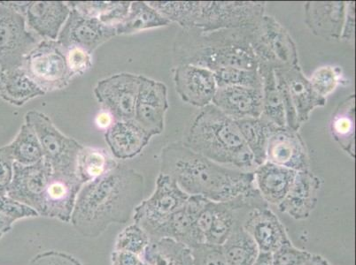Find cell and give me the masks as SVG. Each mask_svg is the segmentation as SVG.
Instances as JSON below:
<instances>
[{
	"label": "cell",
	"instance_id": "obj_22",
	"mask_svg": "<svg viewBox=\"0 0 356 265\" xmlns=\"http://www.w3.org/2000/svg\"><path fill=\"white\" fill-rule=\"evenodd\" d=\"M70 11L67 2L31 1L25 14L26 24L43 40L56 41Z\"/></svg>",
	"mask_w": 356,
	"mask_h": 265
},
{
	"label": "cell",
	"instance_id": "obj_49",
	"mask_svg": "<svg viewBox=\"0 0 356 265\" xmlns=\"http://www.w3.org/2000/svg\"><path fill=\"white\" fill-rule=\"evenodd\" d=\"M115 121L114 117L108 112L105 111V110H102L96 116L95 119L96 125L98 126V128L105 131L108 130Z\"/></svg>",
	"mask_w": 356,
	"mask_h": 265
},
{
	"label": "cell",
	"instance_id": "obj_39",
	"mask_svg": "<svg viewBox=\"0 0 356 265\" xmlns=\"http://www.w3.org/2000/svg\"><path fill=\"white\" fill-rule=\"evenodd\" d=\"M213 73L218 88H222V87L262 88V77L259 70L225 67V69L216 70Z\"/></svg>",
	"mask_w": 356,
	"mask_h": 265
},
{
	"label": "cell",
	"instance_id": "obj_43",
	"mask_svg": "<svg viewBox=\"0 0 356 265\" xmlns=\"http://www.w3.org/2000/svg\"><path fill=\"white\" fill-rule=\"evenodd\" d=\"M194 265H229L222 246L203 243L192 250Z\"/></svg>",
	"mask_w": 356,
	"mask_h": 265
},
{
	"label": "cell",
	"instance_id": "obj_25",
	"mask_svg": "<svg viewBox=\"0 0 356 265\" xmlns=\"http://www.w3.org/2000/svg\"><path fill=\"white\" fill-rule=\"evenodd\" d=\"M207 200L202 196H190L186 205L175 213L161 229L158 240L163 238L173 239L187 246L191 250L203 244L197 231L196 222Z\"/></svg>",
	"mask_w": 356,
	"mask_h": 265
},
{
	"label": "cell",
	"instance_id": "obj_37",
	"mask_svg": "<svg viewBox=\"0 0 356 265\" xmlns=\"http://www.w3.org/2000/svg\"><path fill=\"white\" fill-rule=\"evenodd\" d=\"M149 5L160 12L166 20L176 22L188 30L193 27L198 11L199 1H148Z\"/></svg>",
	"mask_w": 356,
	"mask_h": 265
},
{
	"label": "cell",
	"instance_id": "obj_20",
	"mask_svg": "<svg viewBox=\"0 0 356 265\" xmlns=\"http://www.w3.org/2000/svg\"><path fill=\"white\" fill-rule=\"evenodd\" d=\"M322 180L310 171L297 172L292 187L278 210L296 221H306L318 203Z\"/></svg>",
	"mask_w": 356,
	"mask_h": 265
},
{
	"label": "cell",
	"instance_id": "obj_10",
	"mask_svg": "<svg viewBox=\"0 0 356 265\" xmlns=\"http://www.w3.org/2000/svg\"><path fill=\"white\" fill-rule=\"evenodd\" d=\"M25 121L34 129L44 160L49 163L53 172L76 173L77 157L83 145L63 134L43 112H29Z\"/></svg>",
	"mask_w": 356,
	"mask_h": 265
},
{
	"label": "cell",
	"instance_id": "obj_29",
	"mask_svg": "<svg viewBox=\"0 0 356 265\" xmlns=\"http://www.w3.org/2000/svg\"><path fill=\"white\" fill-rule=\"evenodd\" d=\"M44 94L22 67L2 72L0 79V98L10 105L22 106Z\"/></svg>",
	"mask_w": 356,
	"mask_h": 265
},
{
	"label": "cell",
	"instance_id": "obj_52",
	"mask_svg": "<svg viewBox=\"0 0 356 265\" xmlns=\"http://www.w3.org/2000/svg\"><path fill=\"white\" fill-rule=\"evenodd\" d=\"M139 265H147V264L144 263L143 260H142L141 264Z\"/></svg>",
	"mask_w": 356,
	"mask_h": 265
},
{
	"label": "cell",
	"instance_id": "obj_23",
	"mask_svg": "<svg viewBox=\"0 0 356 265\" xmlns=\"http://www.w3.org/2000/svg\"><path fill=\"white\" fill-rule=\"evenodd\" d=\"M346 2H307L305 24L316 37L327 41L341 40Z\"/></svg>",
	"mask_w": 356,
	"mask_h": 265
},
{
	"label": "cell",
	"instance_id": "obj_31",
	"mask_svg": "<svg viewBox=\"0 0 356 265\" xmlns=\"http://www.w3.org/2000/svg\"><path fill=\"white\" fill-rule=\"evenodd\" d=\"M141 258L147 265H194L192 250L170 238L151 241Z\"/></svg>",
	"mask_w": 356,
	"mask_h": 265
},
{
	"label": "cell",
	"instance_id": "obj_14",
	"mask_svg": "<svg viewBox=\"0 0 356 265\" xmlns=\"http://www.w3.org/2000/svg\"><path fill=\"white\" fill-rule=\"evenodd\" d=\"M82 187L76 173L53 172L42 197L38 215L70 223Z\"/></svg>",
	"mask_w": 356,
	"mask_h": 265
},
{
	"label": "cell",
	"instance_id": "obj_41",
	"mask_svg": "<svg viewBox=\"0 0 356 265\" xmlns=\"http://www.w3.org/2000/svg\"><path fill=\"white\" fill-rule=\"evenodd\" d=\"M309 80L314 90L322 98L326 99L342 83L341 69L333 66L318 67L314 71Z\"/></svg>",
	"mask_w": 356,
	"mask_h": 265
},
{
	"label": "cell",
	"instance_id": "obj_21",
	"mask_svg": "<svg viewBox=\"0 0 356 265\" xmlns=\"http://www.w3.org/2000/svg\"><path fill=\"white\" fill-rule=\"evenodd\" d=\"M262 88L222 87L218 88L212 105L233 121L259 118L262 114Z\"/></svg>",
	"mask_w": 356,
	"mask_h": 265
},
{
	"label": "cell",
	"instance_id": "obj_38",
	"mask_svg": "<svg viewBox=\"0 0 356 265\" xmlns=\"http://www.w3.org/2000/svg\"><path fill=\"white\" fill-rule=\"evenodd\" d=\"M40 216L31 207L11 198L0 196V239L12 230L15 222Z\"/></svg>",
	"mask_w": 356,
	"mask_h": 265
},
{
	"label": "cell",
	"instance_id": "obj_3",
	"mask_svg": "<svg viewBox=\"0 0 356 265\" xmlns=\"http://www.w3.org/2000/svg\"><path fill=\"white\" fill-rule=\"evenodd\" d=\"M254 27L202 32L184 30L174 42V60L215 72L225 67L258 70L259 63L252 46Z\"/></svg>",
	"mask_w": 356,
	"mask_h": 265
},
{
	"label": "cell",
	"instance_id": "obj_24",
	"mask_svg": "<svg viewBox=\"0 0 356 265\" xmlns=\"http://www.w3.org/2000/svg\"><path fill=\"white\" fill-rule=\"evenodd\" d=\"M153 135L134 119L113 123L105 132V140L113 156L118 160H131L142 153Z\"/></svg>",
	"mask_w": 356,
	"mask_h": 265
},
{
	"label": "cell",
	"instance_id": "obj_27",
	"mask_svg": "<svg viewBox=\"0 0 356 265\" xmlns=\"http://www.w3.org/2000/svg\"><path fill=\"white\" fill-rule=\"evenodd\" d=\"M297 172L266 162L254 170V185L268 205H280L292 187Z\"/></svg>",
	"mask_w": 356,
	"mask_h": 265
},
{
	"label": "cell",
	"instance_id": "obj_12",
	"mask_svg": "<svg viewBox=\"0 0 356 265\" xmlns=\"http://www.w3.org/2000/svg\"><path fill=\"white\" fill-rule=\"evenodd\" d=\"M141 76L129 73L116 74L99 80L95 95L102 110L108 112L115 121L134 119Z\"/></svg>",
	"mask_w": 356,
	"mask_h": 265
},
{
	"label": "cell",
	"instance_id": "obj_26",
	"mask_svg": "<svg viewBox=\"0 0 356 265\" xmlns=\"http://www.w3.org/2000/svg\"><path fill=\"white\" fill-rule=\"evenodd\" d=\"M283 79L297 113L298 121L302 126L309 121L310 113L326 105V99L314 90L309 80L304 76L300 67L275 70Z\"/></svg>",
	"mask_w": 356,
	"mask_h": 265
},
{
	"label": "cell",
	"instance_id": "obj_48",
	"mask_svg": "<svg viewBox=\"0 0 356 265\" xmlns=\"http://www.w3.org/2000/svg\"><path fill=\"white\" fill-rule=\"evenodd\" d=\"M140 257L128 251L114 250L111 254L112 265H139Z\"/></svg>",
	"mask_w": 356,
	"mask_h": 265
},
{
	"label": "cell",
	"instance_id": "obj_1",
	"mask_svg": "<svg viewBox=\"0 0 356 265\" xmlns=\"http://www.w3.org/2000/svg\"><path fill=\"white\" fill-rule=\"evenodd\" d=\"M144 177L120 166L84 184L77 196L70 222L84 237L95 239L113 224H126L144 195Z\"/></svg>",
	"mask_w": 356,
	"mask_h": 265
},
{
	"label": "cell",
	"instance_id": "obj_42",
	"mask_svg": "<svg viewBox=\"0 0 356 265\" xmlns=\"http://www.w3.org/2000/svg\"><path fill=\"white\" fill-rule=\"evenodd\" d=\"M312 255L309 251L296 248L290 241L271 254V261L273 265H304Z\"/></svg>",
	"mask_w": 356,
	"mask_h": 265
},
{
	"label": "cell",
	"instance_id": "obj_53",
	"mask_svg": "<svg viewBox=\"0 0 356 265\" xmlns=\"http://www.w3.org/2000/svg\"><path fill=\"white\" fill-rule=\"evenodd\" d=\"M1 76H2V70H1V69H0V79H1Z\"/></svg>",
	"mask_w": 356,
	"mask_h": 265
},
{
	"label": "cell",
	"instance_id": "obj_50",
	"mask_svg": "<svg viewBox=\"0 0 356 265\" xmlns=\"http://www.w3.org/2000/svg\"><path fill=\"white\" fill-rule=\"evenodd\" d=\"M329 264L326 258L322 257V255L312 254L304 265H328Z\"/></svg>",
	"mask_w": 356,
	"mask_h": 265
},
{
	"label": "cell",
	"instance_id": "obj_13",
	"mask_svg": "<svg viewBox=\"0 0 356 265\" xmlns=\"http://www.w3.org/2000/svg\"><path fill=\"white\" fill-rule=\"evenodd\" d=\"M115 35V28L109 27L98 19L87 17L74 9H71L69 18L61 28L57 42L64 50L79 47L92 54Z\"/></svg>",
	"mask_w": 356,
	"mask_h": 265
},
{
	"label": "cell",
	"instance_id": "obj_8",
	"mask_svg": "<svg viewBox=\"0 0 356 265\" xmlns=\"http://www.w3.org/2000/svg\"><path fill=\"white\" fill-rule=\"evenodd\" d=\"M265 10L266 2L199 1L192 28L202 32H213L252 28L261 22Z\"/></svg>",
	"mask_w": 356,
	"mask_h": 265
},
{
	"label": "cell",
	"instance_id": "obj_54",
	"mask_svg": "<svg viewBox=\"0 0 356 265\" xmlns=\"http://www.w3.org/2000/svg\"><path fill=\"white\" fill-rule=\"evenodd\" d=\"M328 265H332V264H329Z\"/></svg>",
	"mask_w": 356,
	"mask_h": 265
},
{
	"label": "cell",
	"instance_id": "obj_40",
	"mask_svg": "<svg viewBox=\"0 0 356 265\" xmlns=\"http://www.w3.org/2000/svg\"><path fill=\"white\" fill-rule=\"evenodd\" d=\"M149 243L150 238L147 232L140 226L134 224L127 226L118 235L114 250L128 251L142 257Z\"/></svg>",
	"mask_w": 356,
	"mask_h": 265
},
{
	"label": "cell",
	"instance_id": "obj_7",
	"mask_svg": "<svg viewBox=\"0 0 356 265\" xmlns=\"http://www.w3.org/2000/svg\"><path fill=\"white\" fill-rule=\"evenodd\" d=\"M252 46L259 67L275 70L300 67L296 42L273 16L265 15L252 32Z\"/></svg>",
	"mask_w": 356,
	"mask_h": 265
},
{
	"label": "cell",
	"instance_id": "obj_9",
	"mask_svg": "<svg viewBox=\"0 0 356 265\" xmlns=\"http://www.w3.org/2000/svg\"><path fill=\"white\" fill-rule=\"evenodd\" d=\"M22 67L44 93L63 89L74 78L66 51L57 40H41L25 58Z\"/></svg>",
	"mask_w": 356,
	"mask_h": 265
},
{
	"label": "cell",
	"instance_id": "obj_46",
	"mask_svg": "<svg viewBox=\"0 0 356 265\" xmlns=\"http://www.w3.org/2000/svg\"><path fill=\"white\" fill-rule=\"evenodd\" d=\"M29 265H83L70 254L60 251H45L32 258Z\"/></svg>",
	"mask_w": 356,
	"mask_h": 265
},
{
	"label": "cell",
	"instance_id": "obj_44",
	"mask_svg": "<svg viewBox=\"0 0 356 265\" xmlns=\"http://www.w3.org/2000/svg\"><path fill=\"white\" fill-rule=\"evenodd\" d=\"M66 51L67 62L74 77L83 76L92 67V54L79 47H71Z\"/></svg>",
	"mask_w": 356,
	"mask_h": 265
},
{
	"label": "cell",
	"instance_id": "obj_34",
	"mask_svg": "<svg viewBox=\"0 0 356 265\" xmlns=\"http://www.w3.org/2000/svg\"><path fill=\"white\" fill-rule=\"evenodd\" d=\"M229 265H254L260 250L243 225H238L222 245Z\"/></svg>",
	"mask_w": 356,
	"mask_h": 265
},
{
	"label": "cell",
	"instance_id": "obj_33",
	"mask_svg": "<svg viewBox=\"0 0 356 265\" xmlns=\"http://www.w3.org/2000/svg\"><path fill=\"white\" fill-rule=\"evenodd\" d=\"M170 22L152 8L147 2H131V8L124 21L116 26V35H131L138 32L165 27Z\"/></svg>",
	"mask_w": 356,
	"mask_h": 265
},
{
	"label": "cell",
	"instance_id": "obj_19",
	"mask_svg": "<svg viewBox=\"0 0 356 265\" xmlns=\"http://www.w3.org/2000/svg\"><path fill=\"white\" fill-rule=\"evenodd\" d=\"M243 228L254 239L261 253L273 254L283 245L292 241L283 223L268 205L251 210Z\"/></svg>",
	"mask_w": 356,
	"mask_h": 265
},
{
	"label": "cell",
	"instance_id": "obj_16",
	"mask_svg": "<svg viewBox=\"0 0 356 265\" xmlns=\"http://www.w3.org/2000/svg\"><path fill=\"white\" fill-rule=\"evenodd\" d=\"M174 80L177 92L184 103L200 109L212 105L218 89L212 71L193 65H178Z\"/></svg>",
	"mask_w": 356,
	"mask_h": 265
},
{
	"label": "cell",
	"instance_id": "obj_28",
	"mask_svg": "<svg viewBox=\"0 0 356 265\" xmlns=\"http://www.w3.org/2000/svg\"><path fill=\"white\" fill-rule=\"evenodd\" d=\"M330 132L337 144L353 160L355 158V96L339 103L330 121Z\"/></svg>",
	"mask_w": 356,
	"mask_h": 265
},
{
	"label": "cell",
	"instance_id": "obj_35",
	"mask_svg": "<svg viewBox=\"0 0 356 265\" xmlns=\"http://www.w3.org/2000/svg\"><path fill=\"white\" fill-rule=\"evenodd\" d=\"M262 77V117L275 123L278 127H286V112L282 96L278 89L275 71L266 67H259Z\"/></svg>",
	"mask_w": 356,
	"mask_h": 265
},
{
	"label": "cell",
	"instance_id": "obj_45",
	"mask_svg": "<svg viewBox=\"0 0 356 265\" xmlns=\"http://www.w3.org/2000/svg\"><path fill=\"white\" fill-rule=\"evenodd\" d=\"M15 160L8 145L0 147V196H8L13 177Z\"/></svg>",
	"mask_w": 356,
	"mask_h": 265
},
{
	"label": "cell",
	"instance_id": "obj_11",
	"mask_svg": "<svg viewBox=\"0 0 356 265\" xmlns=\"http://www.w3.org/2000/svg\"><path fill=\"white\" fill-rule=\"evenodd\" d=\"M29 30L24 15L0 1V69L2 72L21 67L25 58L40 40Z\"/></svg>",
	"mask_w": 356,
	"mask_h": 265
},
{
	"label": "cell",
	"instance_id": "obj_4",
	"mask_svg": "<svg viewBox=\"0 0 356 265\" xmlns=\"http://www.w3.org/2000/svg\"><path fill=\"white\" fill-rule=\"evenodd\" d=\"M183 144L223 166L249 173L257 168L236 122L213 105L196 113Z\"/></svg>",
	"mask_w": 356,
	"mask_h": 265
},
{
	"label": "cell",
	"instance_id": "obj_36",
	"mask_svg": "<svg viewBox=\"0 0 356 265\" xmlns=\"http://www.w3.org/2000/svg\"><path fill=\"white\" fill-rule=\"evenodd\" d=\"M8 146L10 148L15 163L31 166L44 160L40 142L34 129L27 123L22 126L18 134Z\"/></svg>",
	"mask_w": 356,
	"mask_h": 265
},
{
	"label": "cell",
	"instance_id": "obj_51",
	"mask_svg": "<svg viewBox=\"0 0 356 265\" xmlns=\"http://www.w3.org/2000/svg\"><path fill=\"white\" fill-rule=\"evenodd\" d=\"M254 265H273L271 254L261 253L260 252L257 263Z\"/></svg>",
	"mask_w": 356,
	"mask_h": 265
},
{
	"label": "cell",
	"instance_id": "obj_47",
	"mask_svg": "<svg viewBox=\"0 0 356 265\" xmlns=\"http://www.w3.org/2000/svg\"><path fill=\"white\" fill-rule=\"evenodd\" d=\"M355 34V2H346V11L344 26L341 40L353 43Z\"/></svg>",
	"mask_w": 356,
	"mask_h": 265
},
{
	"label": "cell",
	"instance_id": "obj_18",
	"mask_svg": "<svg viewBox=\"0 0 356 265\" xmlns=\"http://www.w3.org/2000/svg\"><path fill=\"white\" fill-rule=\"evenodd\" d=\"M266 161L296 172L309 171V151L299 131L277 128L268 142Z\"/></svg>",
	"mask_w": 356,
	"mask_h": 265
},
{
	"label": "cell",
	"instance_id": "obj_6",
	"mask_svg": "<svg viewBox=\"0 0 356 265\" xmlns=\"http://www.w3.org/2000/svg\"><path fill=\"white\" fill-rule=\"evenodd\" d=\"M189 197L172 178L160 173L153 195L136 207L135 224L147 232L150 241L158 240L161 229L186 205Z\"/></svg>",
	"mask_w": 356,
	"mask_h": 265
},
{
	"label": "cell",
	"instance_id": "obj_15",
	"mask_svg": "<svg viewBox=\"0 0 356 265\" xmlns=\"http://www.w3.org/2000/svg\"><path fill=\"white\" fill-rule=\"evenodd\" d=\"M170 105L168 88L164 83L141 76L134 121L153 137L164 130L165 114Z\"/></svg>",
	"mask_w": 356,
	"mask_h": 265
},
{
	"label": "cell",
	"instance_id": "obj_5",
	"mask_svg": "<svg viewBox=\"0 0 356 265\" xmlns=\"http://www.w3.org/2000/svg\"><path fill=\"white\" fill-rule=\"evenodd\" d=\"M264 205H268L257 189L229 201L207 200L196 222L200 240L203 243L222 246L238 225H243L251 210Z\"/></svg>",
	"mask_w": 356,
	"mask_h": 265
},
{
	"label": "cell",
	"instance_id": "obj_17",
	"mask_svg": "<svg viewBox=\"0 0 356 265\" xmlns=\"http://www.w3.org/2000/svg\"><path fill=\"white\" fill-rule=\"evenodd\" d=\"M53 169L44 160L31 166L15 163L13 177L8 196L16 201L31 207L38 213L42 197L47 189Z\"/></svg>",
	"mask_w": 356,
	"mask_h": 265
},
{
	"label": "cell",
	"instance_id": "obj_32",
	"mask_svg": "<svg viewBox=\"0 0 356 265\" xmlns=\"http://www.w3.org/2000/svg\"><path fill=\"white\" fill-rule=\"evenodd\" d=\"M118 164L104 148L83 146L77 157L76 174L84 185L104 176Z\"/></svg>",
	"mask_w": 356,
	"mask_h": 265
},
{
	"label": "cell",
	"instance_id": "obj_30",
	"mask_svg": "<svg viewBox=\"0 0 356 265\" xmlns=\"http://www.w3.org/2000/svg\"><path fill=\"white\" fill-rule=\"evenodd\" d=\"M235 122L254 157L257 167L266 162L268 142L280 127L262 116L259 118L239 119Z\"/></svg>",
	"mask_w": 356,
	"mask_h": 265
},
{
	"label": "cell",
	"instance_id": "obj_2",
	"mask_svg": "<svg viewBox=\"0 0 356 265\" xmlns=\"http://www.w3.org/2000/svg\"><path fill=\"white\" fill-rule=\"evenodd\" d=\"M161 173L172 178L189 196L212 202L229 201L257 189L254 173L221 166L191 150L183 142L163 148Z\"/></svg>",
	"mask_w": 356,
	"mask_h": 265
}]
</instances>
